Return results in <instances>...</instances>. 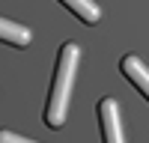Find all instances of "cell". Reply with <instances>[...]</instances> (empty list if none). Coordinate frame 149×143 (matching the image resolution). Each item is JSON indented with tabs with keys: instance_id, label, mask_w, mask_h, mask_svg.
<instances>
[{
	"instance_id": "3",
	"label": "cell",
	"mask_w": 149,
	"mask_h": 143,
	"mask_svg": "<svg viewBox=\"0 0 149 143\" xmlns=\"http://www.w3.org/2000/svg\"><path fill=\"white\" fill-rule=\"evenodd\" d=\"M119 69H122V75H125L134 87L149 99V69L143 66V60L134 57V54H125V57H122V63H119Z\"/></svg>"
},
{
	"instance_id": "4",
	"label": "cell",
	"mask_w": 149,
	"mask_h": 143,
	"mask_svg": "<svg viewBox=\"0 0 149 143\" xmlns=\"http://www.w3.org/2000/svg\"><path fill=\"white\" fill-rule=\"evenodd\" d=\"M0 39L3 42H9V45H18V48H24V45H30V30L24 27V24H15V21H9V18H0Z\"/></svg>"
},
{
	"instance_id": "1",
	"label": "cell",
	"mask_w": 149,
	"mask_h": 143,
	"mask_svg": "<svg viewBox=\"0 0 149 143\" xmlns=\"http://www.w3.org/2000/svg\"><path fill=\"white\" fill-rule=\"evenodd\" d=\"M78 63H81V48L74 42H66L57 57V72H54L51 95H48V107H45V122L51 128H60L69 116V99H72V83H74Z\"/></svg>"
},
{
	"instance_id": "6",
	"label": "cell",
	"mask_w": 149,
	"mask_h": 143,
	"mask_svg": "<svg viewBox=\"0 0 149 143\" xmlns=\"http://www.w3.org/2000/svg\"><path fill=\"white\" fill-rule=\"evenodd\" d=\"M0 143H36V140H27V137H21V134H15V131H9V128H3V131H0Z\"/></svg>"
},
{
	"instance_id": "5",
	"label": "cell",
	"mask_w": 149,
	"mask_h": 143,
	"mask_svg": "<svg viewBox=\"0 0 149 143\" xmlns=\"http://www.w3.org/2000/svg\"><path fill=\"white\" fill-rule=\"evenodd\" d=\"M60 3L69 6L84 24H95L98 18H102V9L95 6V0H60Z\"/></svg>"
},
{
	"instance_id": "2",
	"label": "cell",
	"mask_w": 149,
	"mask_h": 143,
	"mask_svg": "<svg viewBox=\"0 0 149 143\" xmlns=\"http://www.w3.org/2000/svg\"><path fill=\"white\" fill-rule=\"evenodd\" d=\"M98 122H102L104 143H125V137H122V119H119V104L110 95L98 101Z\"/></svg>"
}]
</instances>
